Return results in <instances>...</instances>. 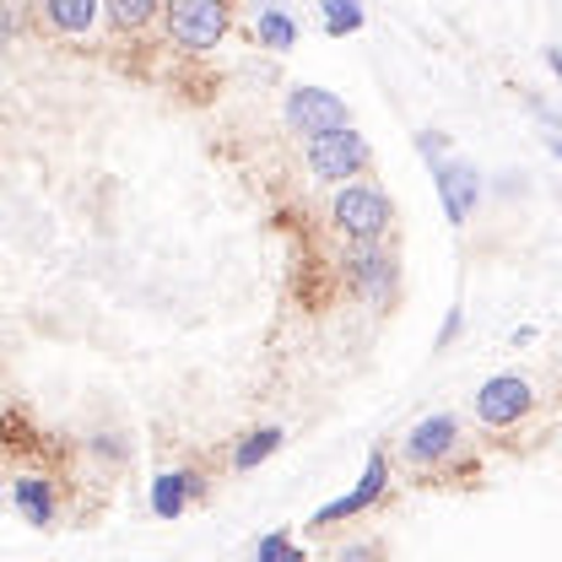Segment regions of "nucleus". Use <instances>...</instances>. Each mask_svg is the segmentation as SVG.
I'll list each match as a JSON object with an SVG mask.
<instances>
[{"label": "nucleus", "mask_w": 562, "mask_h": 562, "mask_svg": "<svg viewBox=\"0 0 562 562\" xmlns=\"http://www.w3.org/2000/svg\"><path fill=\"white\" fill-rule=\"evenodd\" d=\"M44 16H49L55 33L81 38V33H92V22H98V0H44Z\"/></svg>", "instance_id": "10"}, {"label": "nucleus", "mask_w": 562, "mask_h": 562, "mask_svg": "<svg viewBox=\"0 0 562 562\" xmlns=\"http://www.w3.org/2000/svg\"><path fill=\"white\" fill-rule=\"evenodd\" d=\"M384 492V454H368V471H362V482H357V492H347V497H336V503H325L319 514H314V525H336V519H351V514H362L373 497Z\"/></svg>", "instance_id": "9"}, {"label": "nucleus", "mask_w": 562, "mask_h": 562, "mask_svg": "<svg viewBox=\"0 0 562 562\" xmlns=\"http://www.w3.org/2000/svg\"><path fill=\"white\" fill-rule=\"evenodd\" d=\"M286 552H292L286 536H266V541H260V558H286Z\"/></svg>", "instance_id": "17"}, {"label": "nucleus", "mask_w": 562, "mask_h": 562, "mask_svg": "<svg viewBox=\"0 0 562 562\" xmlns=\"http://www.w3.org/2000/svg\"><path fill=\"white\" fill-rule=\"evenodd\" d=\"M351 277H357V292H362L373 308H384V303L395 297V260H390L384 249H373V244H362V249H357Z\"/></svg>", "instance_id": "7"}, {"label": "nucleus", "mask_w": 562, "mask_h": 562, "mask_svg": "<svg viewBox=\"0 0 562 562\" xmlns=\"http://www.w3.org/2000/svg\"><path fill=\"white\" fill-rule=\"evenodd\" d=\"M281 443V427H260V432H249L244 443H238V454H233V471H255L266 454H277Z\"/></svg>", "instance_id": "13"}, {"label": "nucleus", "mask_w": 562, "mask_h": 562, "mask_svg": "<svg viewBox=\"0 0 562 562\" xmlns=\"http://www.w3.org/2000/svg\"><path fill=\"white\" fill-rule=\"evenodd\" d=\"M184 503H190V471H162V476H157V487H151V508H157V519H179V514H184Z\"/></svg>", "instance_id": "11"}, {"label": "nucleus", "mask_w": 562, "mask_h": 562, "mask_svg": "<svg viewBox=\"0 0 562 562\" xmlns=\"http://www.w3.org/2000/svg\"><path fill=\"white\" fill-rule=\"evenodd\" d=\"M438 195H443L449 222L460 227V222H471V211H476V195H482V173H476L471 162H443V168H438Z\"/></svg>", "instance_id": "6"}, {"label": "nucleus", "mask_w": 562, "mask_h": 562, "mask_svg": "<svg viewBox=\"0 0 562 562\" xmlns=\"http://www.w3.org/2000/svg\"><path fill=\"white\" fill-rule=\"evenodd\" d=\"M330 216H336V227L347 233V238H357V244H373V238H384L390 233V195L384 190H368V184H351L336 195V206H330Z\"/></svg>", "instance_id": "3"}, {"label": "nucleus", "mask_w": 562, "mask_h": 562, "mask_svg": "<svg viewBox=\"0 0 562 562\" xmlns=\"http://www.w3.org/2000/svg\"><path fill=\"white\" fill-rule=\"evenodd\" d=\"M308 168H314V179H325V184H347V179H357V173L368 168V140L357 136L351 125L319 131V136H308Z\"/></svg>", "instance_id": "2"}, {"label": "nucleus", "mask_w": 562, "mask_h": 562, "mask_svg": "<svg viewBox=\"0 0 562 562\" xmlns=\"http://www.w3.org/2000/svg\"><path fill=\"white\" fill-rule=\"evenodd\" d=\"M260 44L292 49V44H297V22H292L286 11H260Z\"/></svg>", "instance_id": "15"}, {"label": "nucleus", "mask_w": 562, "mask_h": 562, "mask_svg": "<svg viewBox=\"0 0 562 562\" xmlns=\"http://www.w3.org/2000/svg\"><path fill=\"white\" fill-rule=\"evenodd\" d=\"M151 16H157V0H109V22L120 33H140Z\"/></svg>", "instance_id": "14"}, {"label": "nucleus", "mask_w": 562, "mask_h": 562, "mask_svg": "<svg viewBox=\"0 0 562 562\" xmlns=\"http://www.w3.org/2000/svg\"><path fill=\"white\" fill-rule=\"evenodd\" d=\"M325 27H330V33H357V27H362L357 0H325Z\"/></svg>", "instance_id": "16"}, {"label": "nucleus", "mask_w": 562, "mask_h": 562, "mask_svg": "<svg viewBox=\"0 0 562 562\" xmlns=\"http://www.w3.org/2000/svg\"><path fill=\"white\" fill-rule=\"evenodd\" d=\"M227 0H168V38L184 49H216L227 33Z\"/></svg>", "instance_id": "1"}, {"label": "nucleus", "mask_w": 562, "mask_h": 562, "mask_svg": "<svg viewBox=\"0 0 562 562\" xmlns=\"http://www.w3.org/2000/svg\"><path fill=\"white\" fill-rule=\"evenodd\" d=\"M454 438H460V427H454V417H422L417 427H412V438H406V460L412 465H432V460H443L449 449H454Z\"/></svg>", "instance_id": "8"}, {"label": "nucleus", "mask_w": 562, "mask_h": 562, "mask_svg": "<svg viewBox=\"0 0 562 562\" xmlns=\"http://www.w3.org/2000/svg\"><path fill=\"white\" fill-rule=\"evenodd\" d=\"M16 508H22L27 525H49V519H55V492H49V482L22 476V482H16Z\"/></svg>", "instance_id": "12"}, {"label": "nucleus", "mask_w": 562, "mask_h": 562, "mask_svg": "<svg viewBox=\"0 0 562 562\" xmlns=\"http://www.w3.org/2000/svg\"><path fill=\"white\" fill-rule=\"evenodd\" d=\"M286 125H292L297 136H319V131L351 125V114H347V103H341L336 92H325V87H292V98H286Z\"/></svg>", "instance_id": "5"}, {"label": "nucleus", "mask_w": 562, "mask_h": 562, "mask_svg": "<svg viewBox=\"0 0 562 562\" xmlns=\"http://www.w3.org/2000/svg\"><path fill=\"white\" fill-rule=\"evenodd\" d=\"M530 406H536V390H530L525 373H497V379H487L476 390V417L487 427H514Z\"/></svg>", "instance_id": "4"}]
</instances>
